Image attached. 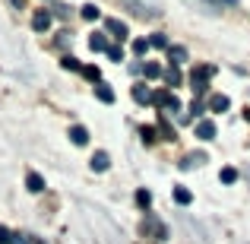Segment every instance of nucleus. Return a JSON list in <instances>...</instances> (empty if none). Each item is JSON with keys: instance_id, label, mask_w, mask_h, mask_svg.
<instances>
[{"instance_id": "obj_1", "label": "nucleus", "mask_w": 250, "mask_h": 244, "mask_svg": "<svg viewBox=\"0 0 250 244\" xmlns=\"http://www.w3.org/2000/svg\"><path fill=\"white\" fill-rule=\"evenodd\" d=\"M124 6H127L133 16H143V19H155L159 16V6H155V0H121Z\"/></svg>"}, {"instance_id": "obj_2", "label": "nucleus", "mask_w": 250, "mask_h": 244, "mask_svg": "<svg viewBox=\"0 0 250 244\" xmlns=\"http://www.w3.org/2000/svg\"><path fill=\"white\" fill-rule=\"evenodd\" d=\"M215 76V67H209V64H200V67L190 73V83H193V92L196 95H203V92L209 89V80Z\"/></svg>"}, {"instance_id": "obj_3", "label": "nucleus", "mask_w": 250, "mask_h": 244, "mask_svg": "<svg viewBox=\"0 0 250 244\" xmlns=\"http://www.w3.org/2000/svg\"><path fill=\"white\" fill-rule=\"evenodd\" d=\"M104 29H108L117 42H124V38H127V22H121V19H104Z\"/></svg>"}, {"instance_id": "obj_4", "label": "nucleus", "mask_w": 250, "mask_h": 244, "mask_svg": "<svg viewBox=\"0 0 250 244\" xmlns=\"http://www.w3.org/2000/svg\"><path fill=\"white\" fill-rule=\"evenodd\" d=\"M196 136H200V140H215V121L203 117V121L196 124Z\"/></svg>"}, {"instance_id": "obj_5", "label": "nucleus", "mask_w": 250, "mask_h": 244, "mask_svg": "<svg viewBox=\"0 0 250 244\" xmlns=\"http://www.w3.org/2000/svg\"><path fill=\"white\" fill-rule=\"evenodd\" d=\"M32 29H35V32H48L51 29V13L48 10H38L35 16H32Z\"/></svg>"}, {"instance_id": "obj_6", "label": "nucleus", "mask_w": 250, "mask_h": 244, "mask_svg": "<svg viewBox=\"0 0 250 244\" xmlns=\"http://www.w3.org/2000/svg\"><path fill=\"white\" fill-rule=\"evenodd\" d=\"M168 61L174 64V67H181V64L187 61V48H181V44H168Z\"/></svg>"}, {"instance_id": "obj_7", "label": "nucleus", "mask_w": 250, "mask_h": 244, "mask_svg": "<svg viewBox=\"0 0 250 244\" xmlns=\"http://www.w3.org/2000/svg\"><path fill=\"white\" fill-rule=\"evenodd\" d=\"M25 187H29L32 194H42V190H44V177L35 175V171H29V175H25Z\"/></svg>"}, {"instance_id": "obj_8", "label": "nucleus", "mask_w": 250, "mask_h": 244, "mask_svg": "<svg viewBox=\"0 0 250 244\" xmlns=\"http://www.w3.org/2000/svg\"><path fill=\"white\" fill-rule=\"evenodd\" d=\"M70 143H73V146H85V143H89V130L85 127H70Z\"/></svg>"}, {"instance_id": "obj_9", "label": "nucleus", "mask_w": 250, "mask_h": 244, "mask_svg": "<svg viewBox=\"0 0 250 244\" xmlns=\"http://www.w3.org/2000/svg\"><path fill=\"white\" fill-rule=\"evenodd\" d=\"M95 95H98V102H104V105L114 102V89H111L108 83H98V86H95Z\"/></svg>"}, {"instance_id": "obj_10", "label": "nucleus", "mask_w": 250, "mask_h": 244, "mask_svg": "<svg viewBox=\"0 0 250 244\" xmlns=\"http://www.w3.org/2000/svg\"><path fill=\"white\" fill-rule=\"evenodd\" d=\"M228 95H212L209 98V111H215V114H222V111H228Z\"/></svg>"}, {"instance_id": "obj_11", "label": "nucleus", "mask_w": 250, "mask_h": 244, "mask_svg": "<svg viewBox=\"0 0 250 244\" xmlns=\"http://www.w3.org/2000/svg\"><path fill=\"white\" fill-rule=\"evenodd\" d=\"M162 76H165V83H168V86H181V83H184V76H181V67H174V64H171V67H168Z\"/></svg>"}, {"instance_id": "obj_12", "label": "nucleus", "mask_w": 250, "mask_h": 244, "mask_svg": "<svg viewBox=\"0 0 250 244\" xmlns=\"http://www.w3.org/2000/svg\"><path fill=\"white\" fill-rule=\"evenodd\" d=\"M108 165H111L108 153H95L92 155V171H108Z\"/></svg>"}, {"instance_id": "obj_13", "label": "nucleus", "mask_w": 250, "mask_h": 244, "mask_svg": "<svg viewBox=\"0 0 250 244\" xmlns=\"http://www.w3.org/2000/svg\"><path fill=\"white\" fill-rule=\"evenodd\" d=\"M168 102H171V92L168 89L152 92V105H155V108H168Z\"/></svg>"}, {"instance_id": "obj_14", "label": "nucleus", "mask_w": 250, "mask_h": 244, "mask_svg": "<svg viewBox=\"0 0 250 244\" xmlns=\"http://www.w3.org/2000/svg\"><path fill=\"white\" fill-rule=\"evenodd\" d=\"M133 98H136V102H140V105H146V102H152V92H149L146 89V86H133Z\"/></svg>"}, {"instance_id": "obj_15", "label": "nucleus", "mask_w": 250, "mask_h": 244, "mask_svg": "<svg viewBox=\"0 0 250 244\" xmlns=\"http://www.w3.org/2000/svg\"><path fill=\"white\" fill-rule=\"evenodd\" d=\"M89 48H92V51H108L111 44L104 42V35H98V32H95V35H89Z\"/></svg>"}, {"instance_id": "obj_16", "label": "nucleus", "mask_w": 250, "mask_h": 244, "mask_svg": "<svg viewBox=\"0 0 250 244\" xmlns=\"http://www.w3.org/2000/svg\"><path fill=\"white\" fill-rule=\"evenodd\" d=\"M143 73H146V80H159V76L165 73V70H162L159 64H152V61H149V64H143Z\"/></svg>"}, {"instance_id": "obj_17", "label": "nucleus", "mask_w": 250, "mask_h": 244, "mask_svg": "<svg viewBox=\"0 0 250 244\" xmlns=\"http://www.w3.org/2000/svg\"><path fill=\"white\" fill-rule=\"evenodd\" d=\"M219 181H222V184H234V181H238V168H231V165H228V168H222Z\"/></svg>"}, {"instance_id": "obj_18", "label": "nucleus", "mask_w": 250, "mask_h": 244, "mask_svg": "<svg viewBox=\"0 0 250 244\" xmlns=\"http://www.w3.org/2000/svg\"><path fill=\"white\" fill-rule=\"evenodd\" d=\"M174 200H177V203H181V206H187V203H190V200H193V194H190V190H187V187H174Z\"/></svg>"}, {"instance_id": "obj_19", "label": "nucleus", "mask_w": 250, "mask_h": 244, "mask_svg": "<svg viewBox=\"0 0 250 244\" xmlns=\"http://www.w3.org/2000/svg\"><path fill=\"white\" fill-rule=\"evenodd\" d=\"M83 76H85V80H92V83H102V70H98V67H92V64H89V67H83Z\"/></svg>"}, {"instance_id": "obj_20", "label": "nucleus", "mask_w": 250, "mask_h": 244, "mask_svg": "<svg viewBox=\"0 0 250 244\" xmlns=\"http://www.w3.org/2000/svg\"><path fill=\"white\" fill-rule=\"evenodd\" d=\"M98 16H102V10H98L95 3H85L83 6V19H89V22H92V19H98Z\"/></svg>"}, {"instance_id": "obj_21", "label": "nucleus", "mask_w": 250, "mask_h": 244, "mask_svg": "<svg viewBox=\"0 0 250 244\" xmlns=\"http://www.w3.org/2000/svg\"><path fill=\"white\" fill-rule=\"evenodd\" d=\"M203 162H206V155L196 153V155H187V159L181 162V168H193V165H203Z\"/></svg>"}, {"instance_id": "obj_22", "label": "nucleus", "mask_w": 250, "mask_h": 244, "mask_svg": "<svg viewBox=\"0 0 250 244\" xmlns=\"http://www.w3.org/2000/svg\"><path fill=\"white\" fill-rule=\"evenodd\" d=\"M136 203H140L143 209H149V203H152V194H149V190H136Z\"/></svg>"}, {"instance_id": "obj_23", "label": "nucleus", "mask_w": 250, "mask_h": 244, "mask_svg": "<svg viewBox=\"0 0 250 244\" xmlns=\"http://www.w3.org/2000/svg\"><path fill=\"white\" fill-rule=\"evenodd\" d=\"M203 111H206V108H203V105H200V102H196V98H193V105H190V111H187V114H184V121H190V117H200Z\"/></svg>"}, {"instance_id": "obj_24", "label": "nucleus", "mask_w": 250, "mask_h": 244, "mask_svg": "<svg viewBox=\"0 0 250 244\" xmlns=\"http://www.w3.org/2000/svg\"><path fill=\"white\" fill-rule=\"evenodd\" d=\"M149 48H152V44H149V38H136V42H133V51H136V54H146Z\"/></svg>"}, {"instance_id": "obj_25", "label": "nucleus", "mask_w": 250, "mask_h": 244, "mask_svg": "<svg viewBox=\"0 0 250 244\" xmlns=\"http://www.w3.org/2000/svg\"><path fill=\"white\" fill-rule=\"evenodd\" d=\"M149 44H152V48H165V51H168V38L162 35V32H159V35H152V38H149Z\"/></svg>"}, {"instance_id": "obj_26", "label": "nucleus", "mask_w": 250, "mask_h": 244, "mask_svg": "<svg viewBox=\"0 0 250 244\" xmlns=\"http://www.w3.org/2000/svg\"><path fill=\"white\" fill-rule=\"evenodd\" d=\"M61 64H63V70H83V64H80V61H76V57H70V54H67V57H63V61H61Z\"/></svg>"}, {"instance_id": "obj_27", "label": "nucleus", "mask_w": 250, "mask_h": 244, "mask_svg": "<svg viewBox=\"0 0 250 244\" xmlns=\"http://www.w3.org/2000/svg\"><path fill=\"white\" fill-rule=\"evenodd\" d=\"M108 57H111V61H124V48H121V44H111V48H108Z\"/></svg>"}, {"instance_id": "obj_28", "label": "nucleus", "mask_w": 250, "mask_h": 244, "mask_svg": "<svg viewBox=\"0 0 250 244\" xmlns=\"http://www.w3.org/2000/svg\"><path fill=\"white\" fill-rule=\"evenodd\" d=\"M159 130H162V136H165V140H174V127H171L168 121H162V124H159Z\"/></svg>"}, {"instance_id": "obj_29", "label": "nucleus", "mask_w": 250, "mask_h": 244, "mask_svg": "<svg viewBox=\"0 0 250 244\" xmlns=\"http://www.w3.org/2000/svg\"><path fill=\"white\" fill-rule=\"evenodd\" d=\"M140 136H143V143H155V127H143Z\"/></svg>"}, {"instance_id": "obj_30", "label": "nucleus", "mask_w": 250, "mask_h": 244, "mask_svg": "<svg viewBox=\"0 0 250 244\" xmlns=\"http://www.w3.org/2000/svg\"><path fill=\"white\" fill-rule=\"evenodd\" d=\"M13 241H16V235L6 232V228H0V244H13Z\"/></svg>"}, {"instance_id": "obj_31", "label": "nucleus", "mask_w": 250, "mask_h": 244, "mask_svg": "<svg viewBox=\"0 0 250 244\" xmlns=\"http://www.w3.org/2000/svg\"><path fill=\"white\" fill-rule=\"evenodd\" d=\"M165 111H181V98L174 95V92H171V102H168V108Z\"/></svg>"}, {"instance_id": "obj_32", "label": "nucleus", "mask_w": 250, "mask_h": 244, "mask_svg": "<svg viewBox=\"0 0 250 244\" xmlns=\"http://www.w3.org/2000/svg\"><path fill=\"white\" fill-rule=\"evenodd\" d=\"M215 3H225V6H234L238 0H215Z\"/></svg>"}, {"instance_id": "obj_33", "label": "nucleus", "mask_w": 250, "mask_h": 244, "mask_svg": "<svg viewBox=\"0 0 250 244\" xmlns=\"http://www.w3.org/2000/svg\"><path fill=\"white\" fill-rule=\"evenodd\" d=\"M244 121H247V124H250V108H244Z\"/></svg>"}, {"instance_id": "obj_34", "label": "nucleus", "mask_w": 250, "mask_h": 244, "mask_svg": "<svg viewBox=\"0 0 250 244\" xmlns=\"http://www.w3.org/2000/svg\"><path fill=\"white\" fill-rule=\"evenodd\" d=\"M13 6H25V0H13Z\"/></svg>"}]
</instances>
